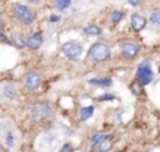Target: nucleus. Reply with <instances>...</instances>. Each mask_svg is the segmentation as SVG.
<instances>
[{
    "mask_svg": "<svg viewBox=\"0 0 160 152\" xmlns=\"http://www.w3.org/2000/svg\"><path fill=\"white\" fill-rule=\"evenodd\" d=\"M104 134H100V133H97V134H94L93 137H91V147L93 148H97V145L100 144V142L102 141V138H104Z\"/></svg>",
    "mask_w": 160,
    "mask_h": 152,
    "instance_id": "aec40b11",
    "label": "nucleus"
},
{
    "mask_svg": "<svg viewBox=\"0 0 160 152\" xmlns=\"http://www.w3.org/2000/svg\"><path fill=\"white\" fill-rule=\"evenodd\" d=\"M131 27H132V30L135 33H139V31H142L146 27V18L139 16V14H132V17H131Z\"/></svg>",
    "mask_w": 160,
    "mask_h": 152,
    "instance_id": "1a4fd4ad",
    "label": "nucleus"
},
{
    "mask_svg": "<svg viewBox=\"0 0 160 152\" xmlns=\"http://www.w3.org/2000/svg\"><path fill=\"white\" fill-rule=\"evenodd\" d=\"M83 51H84L83 45L76 41H68L62 45V52H63V55L66 56V58L72 59V61H76L78 58H80Z\"/></svg>",
    "mask_w": 160,
    "mask_h": 152,
    "instance_id": "20e7f679",
    "label": "nucleus"
},
{
    "mask_svg": "<svg viewBox=\"0 0 160 152\" xmlns=\"http://www.w3.org/2000/svg\"><path fill=\"white\" fill-rule=\"evenodd\" d=\"M111 147H112V135H105L102 141L97 145L98 152H110Z\"/></svg>",
    "mask_w": 160,
    "mask_h": 152,
    "instance_id": "ddd939ff",
    "label": "nucleus"
},
{
    "mask_svg": "<svg viewBox=\"0 0 160 152\" xmlns=\"http://www.w3.org/2000/svg\"><path fill=\"white\" fill-rule=\"evenodd\" d=\"M61 152H72V145H70V144H65L63 147H62Z\"/></svg>",
    "mask_w": 160,
    "mask_h": 152,
    "instance_id": "5701e85b",
    "label": "nucleus"
},
{
    "mask_svg": "<svg viewBox=\"0 0 160 152\" xmlns=\"http://www.w3.org/2000/svg\"><path fill=\"white\" fill-rule=\"evenodd\" d=\"M10 45L16 48H25L27 47V38H24L20 34H11L10 35Z\"/></svg>",
    "mask_w": 160,
    "mask_h": 152,
    "instance_id": "9b49d317",
    "label": "nucleus"
},
{
    "mask_svg": "<svg viewBox=\"0 0 160 152\" xmlns=\"http://www.w3.org/2000/svg\"><path fill=\"white\" fill-rule=\"evenodd\" d=\"M59 20H61V17L56 16V14H52V16L49 17V21H51V23H58Z\"/></svg>",
    "mask_w": 160,
    "mask_h": 152,
    "instance_id": "393cba45",
    "label": "nucleus"
},
{
    "mask_svg": "<svg viewBox=\"0 0 160 152\" xmlns=\"http://www.w3.org/2000/svg\"><path fill=\"white\" fill-rule=\"evenodd\" d=\"M124 17H125V11H122V10H114L112 13H111V16H110V20H111V23H112V24H118V23L121 21Z\"/></svg>",
    "mask_w": 160,
    "mask_h": 152,
    "instance_id": "f3484780",
    "label": "nucleus"
},
{
    "mask_svg": "<svg viewBox=\"0 0 160 152\" xmlns=\"http://www.w3.org/2000/svg\"><path fill=\"white\" fill-rule=\"evenodd\" d=\"M110 55H111L110 45L104 41H97V42H94L90 47V50H88L87 59L94 62V64H101V62L108 61Z\"/></svg>",
    "mask_w": 160,
    "mask_h": 152,
    "instance_id": "f257e3e1",
    "label": "nucleus"
},
{
    "mask_svg": "<svg viewBox=\"0 0 160 152\" xmlns=\"http://www.w3.org/2000/svg\"><path fill=\"white\" fill-rule=\"evenodd\" d=\"M135 76L143 86L150 85L153 82V71H152V65H150L149 59H145V61H142L138 65Z\"/></svg>",
    "mask_w": 160,
    "mask_h": 152,
    "instance_id": "7ed1b4c3",
    "label": "nucleus"
},
{
    "mask_svg": "<svg viewBox=\"0 0 160 152\" xmlns=\"http://www.w3.org/2000/svg\"><path fill=\"white\" fill-rule=\"evenodd\" d=\"M41 85H42V76L37 71H30L24 76V87L27 90H30V92L38 90Z\"/></svg>",
    "mask_w": 160,
    "mask_h": 152,
    "instance_id": "39448f33",
    "label": "nucleus"
},
{
    "mask_svg": "<svg viewBox=\"0 0 160 152\" xmlns=\"http://www.w3.org/2000/svg\"><path fill=\"white\" fill-rule=\"evenodd\" d=\"M93 114H94V106H86V107L80 108V118H82L83 121L88 120Z\"/></svg>",
    "mask_w": 160,
    "mask_h": 152,
    "instance_id": "2eb2a0df",
    "label": "nucleus"
},
{
    "mask_svg": "<svg viewBox=\"0 0 160 152\" xmlns=\"http://www.w3.org/2000/svg\"><path fill=\"white\" fill-rule=\"evenodd\" d=\"M88 83L93 86H98V87H110L112 85V79L111 77H96V79H90Z\"/></svg>",
    "mask_w": 160,
    "mask_h": 152,
    "instance_id": "f8f14e48",
    "label": "nucleus"
},
{
    "mask_svg": "<svg viewBox=\"0 0 160 152\" xmlns=\"http://www.w3.org/2000/svg\"><path fill=\"white\" fill-rule=\"evenodd\" d=\"M141 52V47L132 41H125L121 44V54L124 58L127 59H133L139 55Z\"/></svg>",
    "mask_w": 160,
    "mask_h": 152,
    "instance_id": "0eeeda50",
    "label": "nucleus"
},
{
    "mask_svg": "<svg viewBox=\"0 0 160 152\" xmlns=\"http://www.w3.org/2000/svg\"><path fill=\"white\" fill-rule=\"evenodd\" d=\"M70 4H72V0H55V7L59 11H63L66 8H69Z\"/></svg>",
    "mask_w": 160,
    "mask_h": 152,
    "instance_id": "6ab92c4d",
    "label": "nucleus"
},
{
    "mask_svg": "<svg viewBox=\"0 0 160 152\" xmlns=\"http://www.w3.org/2000/svg\"><path fill=\"white\" fill-rule=\"evenodd\" d=\"M27 2L31 3V4H37V6H38V4H41L42 0H27Z\"/></svg>",
    "mask_w": 160,
    "mask_h": 152,
    "instance_id": "a878e982",
    "label": "nucleus"
},
{
    "mask_svg": "<svg viewBox=\"0 0 160 152\" xmlns=\"http://www.w3.org/2000/svg\"><path fill=\"white\" fill-rule=\"evenodd\" d=\"M49 114H51V106L45 102L35 103L32 107V111H31V116H32L34 121H41V120L47 118Z\"/></svg>",
    "mask_w": 160,
    "mask_h": 152,
    "instance_id": "423d86ee",
    "label": "nucleus"
},
{
    "mask_svg": "<svg viewBox=\"0 0 160 152\" xmlns=\"http://www.w3.org/2000/svg\"><path fill=\"white\" fill-rule=\"evenodd\" d=\"M2 93H3V97L7 100H14L17 97V89L13 83H6L3 85L2 87Z\"/></svg>",
    "mask_w": 160,
    "mask_h": 152,
    "instance_id": "9d476101",
    "label": "nucleus"
},
{
    "mask_svg": "<svg viewBox=\"0 0 160 152\" xmlns=\"http://www.w3.org/2000/svg\"><path fill=\"white\" fill-rule=\"evenodd\" d=\"M129 89H131V92H132L135 96H141V94L143 93V85H142V83L139 82L138 79L133 80V82L131 83V85H129Z\"/></svg>",
    "mask_w": 160,
    "mask_h": 152,
    "instance_id": "dca6fc26",
    "label": "nucleus"
},
{
    "mask_svg": "<svg viewBox=\"0 0 160 152\" xmlns=\"http://www.w3.org/2000/svg\"><path fill=\"white\" fill-rule=\"evenodd\" d=\"M42 42H44V37H42L41 33H32L31 35L27 37V48L30 51L39 50Z\"/></svg>",
    "mask_w": 160,
    "mask_h": 152,
    "instance_id": "6e6552de",
    "label": "nucleus"
},
{
    "mask_svg": "<svg viewBox=\"0 0 160 152\" xmlns=\"http://www.w3.org/2000/svg\"><path fill=\"white\" fill-rule=\"evenodd\" d=\"M11 13L24 25H31L37 20V16H35V13H34V10H31L28 6L22 4V3H16V4L13 6V8H11Z\"/></svg>",
    "mask_w": 160,
    "mask_h": 152,
    "instance_id": "f03ea898",
    "label": "nucleus"
},
{
    "mask_svg": "<svg viewBox=\"0 0 160 152\" xmlns=\"http://www.w3.org/2000/svg\"><path fill=\"white\" fill-rule=\"evenodd\" d=\"M142 0H128V3H129L131 6H133V7H138L139 4H141Z\"/></svg>",
    "mask_w": 160,
    "mask_h": 152,
    "instance_id": "b1692460",
    "label": "nucleus"
},
{
    "mask_svg": "<svg viewBox=\"0 0 160 152\" xmlns=\"http://www.w3.org/2000/svg\"><path fill=\"white\" fill-rule=\"evenodd\" d=\"M98 100H100V102H112V100H115V94L105 93V94H102V96H100Z\"/></svg>",
    "mask_w": 160,
    "mask_h": 152,
    "instance_id": "4be33fe9",
    "label": "nucleus"
},
{
    "mask_svg": "<svg viewBox=\"0 0 160 152\" xmlns=\"http://www.w3.org/2000/svg\"><path fill=\"white\" fill-rule=\"evenodd\" d=\"M149 21L153 25H160V11H152L149 16Z\"/></svg>",
    "mask_w": 160,
    "mask_h": 152,
    "instance_id": "412c9836",
    "label": "nucleus"
},
{
    "mask_svg": "<svg viewBox=\"0 0 160 152\" xmlns=\"http://www.w3.org/2000/svg\"><path fill=\"white\" fill-rule=\"evenodd\" d=\"M83 33H84L86 35L98 37V35H101L102 30H101V27H98V25H96V24H88V25H86V27H84Z\"/></svg>",
    "mask_w": 160,
    "mask_h": 152,
    "instance_id": "4468645a",
    "label": "nucleus"
},
{
    "mask_svg": "<svg viewBox=\"0 0 160 152\" xmlns=\"http://www.w3.org/2000/svg\"><path fill=\"white\" fill-rule=\"evenodd\" d=\"M3 142H4L6 147L13 148L14 145H16V137H14V134L11 133V131L6 133V134H4V138H3Z\"/></svg>",
    "mask_w": 160,
    "mask_h": 152,
    "instance_id": "a211bd4d",
    "label": "nucleus"
}]
</instances>
